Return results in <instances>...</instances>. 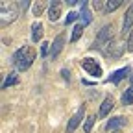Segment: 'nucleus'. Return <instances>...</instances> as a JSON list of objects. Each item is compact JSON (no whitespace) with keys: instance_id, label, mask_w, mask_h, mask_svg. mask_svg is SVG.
<instances>
[{"instance_id":"f257e3e1","label":"nucleus","mask_w":133,"mask_h":133,"mask_svg":"<svg viewBox=\"0 0 133 133\" xmlns=\"http://www.w3.org/2000/svg\"><path fill=\"white\" fill-rule=\"evenodd\" d=\"M35 56H37V52L33 46H22L13 54L11 61H13L17 70H28L31 66V63L35 61Z\"/></svg>"},{"instance_id":"f03ea898","label":"nucleus","mask_w":133,"mask_h":133,"mask_svg":"<svg viewBox=\"0 0 133 133\" xmlns=\"http://www.w3.org/2000/svg\"><path fill=\"white\" fill-rule=\"evenodd\" d=\"M111 41H115V26H113V24H105L102 30L98 31V35H96V39H94V43H92L91 48L104 52V48H105Z\"/></svg>"},{"instance_id":"7ed1b4c3","label":"nucleus","mask_w":133,"mask_h":133,"mask_svg":"<svg viewBox=\"0 0 133 133\" xmlns=\"http://www.w3.org/2000/svg\"><path fill=\"white\" fill-rule=\"evenodd\" d=\"M21 15V6L19 2H2L0 4V17H2V28H6L9 22H13Z\"/></svg>"},{"instance_id":"20e7f679","label":"nucleus","mask_w":133,"mask_h":133,"mask_svg":"<svg viewBox=\"0 0 133 133\" xmlns=\"http://www.w3.org/2000/svg\"><path fill=\"white\" fill-rule=\"evenodd\" d=\"M81 66H83V70H85L89 76H92V78H100V76H102V69H100L98 61L92 59V57L81 59Z\"/></svg>"},{"instance_id":"39448f33","label":"nucleus","mask_w":133,"mask_h":133,"mask_svg":"<svg viewBox=\"0 0 133 133\" xmlns=\"http://www.w3.org/2000/svg\"><path fill=\"white\" fill-rule=\"evenodd\" d=\"M124 48H126V46H120L118 41L115 39V41H111V43L104 48V52H102V54H104L105 57H120L122 52H124Z\"/></svg>"},{"instance_id":"423d86ee","label":"nucleus","mask_w":133,"mask_h":133,"mask_svg":"<svg viewBox=\"0 0 133 133\" xmlns=\"http://www.w3.org/2000/svg\"><path fill=\"white\" fill-rule=\"evenodd\" d=\"M83 115H85V107L81 105V107L78 109V113L69 120V124H66V133H74V131H76V128H78V126L81 124V120H83Z\"/></svg>"},{"instance_id":"0eeeda50","label":"nucleus","mask_w":133,"mask_h":133,"mask_svg":"<svg viewBox=\"0 0 133 133\" xmlns=\"http://www.w3.org/2000/svg\"><path fill=\"white\" fill-rule=\"evenodd\" d=\"M133 26V4L128 8V11L124 13V22H122V31H124V37H128V33L131 31Z\"/></svg>"},{"instance_id":"6e6552de","label":"nucleus","mask_w":133,"mask_h":133,"mask_svg":"<svg viewBox=\"0 0 133 133\" xmlns=\"http://www.w3.org/2000/svg\"><path fill=\"white\" fill-rule=\"evenodd\" d=\"M63 44H65V35L61 33V35H57L56 39H54V43H52V46H50V57H57V54L63 50Z\"/></svg>"},{"instance_id":"1a4fd4ad","label":"nucleus","mask_w":133,"mask_h":133,"mask_svg":"<svg viewBox=\"0 0 133 133\" xmlns=\"http://www.w3.org/2000/svg\"><path fill=\"white\" fill-rule=\"evenodd\" d=\"M113 105H115V98L113 96H105L104 98V102H102V105H100V111H98V116H107L109 115V111L113 109Z\"/></svg>"},{"instance_id":"9d476101","label":"nucleus","mask_w":133,"mask_h":133,"mask_svg":"<svg viewBox=\"0 0 133 133\" xmlns=\"http://www.w3.org/2000/svg\"><path fill=\"white\" fill-rule=\"evenodd\" d=\"M59 17H61V2H50V6H48V19L52 22H56Z\"/></svg>"},{"instance_id":"9b49d317","label":"nucleus","mask_w":133,"mask_h":133,"mask_svg":"<svg viewBox=\"0 0 133 133\" xmlns=\"http://www.w3.org/2000/svg\"><path fill=\"white\" fill-rule=\"evenodd\" d=\"M131 72V69H129V66H124V69H120V70H116V72H113L111 74V78H109V81L111 83H120L128 74Z\"/></svg>"},{"instance_id":"f8f14e48","label":"nucleus","mask_w":133,"mask_h":133,"mask_svg":"<svg viewBox=\"0 0 133 133\" xmlns=\"http://www.w3.org/2000/svg\"><path fill=\"white\" fill-rule=\"evenodd\" d=\"M41 37H43V24L35 21V22L31 24V41L33 43H39Z\"/></svg>"},{"instance_id":"ddd939ff","label":"nucleus","mask_w":133,"mask_h":133,"mask_svg":"<svg viewBox=\"0 0 133 133\" xmlns=\"http://www.w3.org/2000/svg\"><path fill=\"white\" fill-rule=\"evenodd\" d=\"M122 104L124 105H131L133 104V79H131V85L126 89V92L122 94Z\"/></svg>"},{"instance_id":"4468645a","label":"nucleus","mask_w":133,"mask_h":133,"mask_svg":"<svg viewBox=\"0 0 133 133\" xmlns=\"http://www.w3.org/2000/svg\"><path fill=\"white\" fill-rule=\"evenodd\" d=\"M122 124H126V118H124V116H115V118H111V120L107 122L105 128L115 131V128H118V126H122Z\"/></svg>"},{"instance_id":"2eb2a0df","label":"nucleus","mask_w":133,"mask_h":133,"mask_svg":"<svg viewBox=\"0 0 133 133\" xmlns=\"http://www.w3.org/2000/svg\"><path fill=\"white\" fill-rule=\"evenodd\" d=\"M120 6H122V0H105V13H111Z\"/></svg>"},{"instance_id":"dca6fc26","label":"nucleus","mask_w":133,"mask_h":133,"mask_svg":"<svg viewBox=\"0 0 133 133\" xmlns=\"http://www.w3.org/2000/svg\"><path fill=\"white\" fill-rule=\"evenodd\" d=\"M94 120H96V116H94V115H91V116H87V118H85V124H83V131H85V133H89V131L92 129Z\"/></svg>"},{"instance_id":"f3484780","label":"nucleus","mask_w":133,"mask_h":133,"mask_svg":"<svg viewBox=\"0 0 133 133\" xmlns=\"http://www.w3.org/2000/svg\"><path fill=\"white\" fill-rule=\"evenodd\" d=\"M15 83H17V74H15V72H9V74H8V78H6V81L2 83V87H4V89H8L9 85H15Z\"/></svg>"},{"instance_id":"a211bd4d","label":"nucleus","mask_w":133,"mask_h":133,"mask_svg":"<svg viewBox=\"0 0 133 133\" xmlns=\"http://www.w3.org/2000/svg\"><path fill=\"white\" fill-rule=\"evenodd\" d=\"M81 31H83V24L79 22V24H76V28L72 30V37H70V41H72V43H76V41L79 39V35H81Z\"/></svg>"},{"instance_id":"6ab92c4d","label":"nucleus","mask_w":133,"mask_h":133,"mask_svg":"<svg viewBox=\"0 0 133 133\" xmlns=\"http://www.w3.org/2000/svg\"><path fill=\"white\" fill-rule=\"evenodd\" d=\"M46 9V4L44 2H37L35 6H33V15H35V17H41V13Z\"/></svg>"},{"instance_id":"aec40b11","label":"nucleus","mask_w":133,"mask_h":133,"mask_svg":"<svg viewBox=\"0 0 133 133\" xmlns=\"http://www.w3.org/2000/svg\"><path fill=\"white\" fill-rule=\"evenodd\" d=\"M126 50H128V52H133V28H131V31L128 33V37H126Z\"/></svg>"},{"instance_id":"412c9836","label":"nucleus","mask_w":133,"mask_h":133,"mask_svg":"<svg viewBox=\"0 0 133 133\" xmlns=\"http://www.w3.org/2000/svg\"><path fill=\"white\" fill-rule=\"evenodd\" d=\"M76 19H78V13H74V11H72V13H69V17L65 19V24L69 26V24H70V22H74Z\"/></svg>"},{"instance_id":"4be33fe9","label":"nucleus","mask_w":133,"mask_h":133,"mask_svg":"<svg viewBox=\"0 0 133 133\" xmlns=\"http://www.w3.org/2000/svg\"><path fill=\"white\" fill-rule=\"evenodd\" d=\"M92 6H94V9L104 11V13H105V2H92Z\"/></svg>"},{"instance_id":"5701e85b","label":"nucleus","mask_w":133,"mask_h":133,"mask_svg":"<svg viewBox=\"0 0 133 133\" xmlns=\"http://www.w3.org/2000/svg\"><path fill=\"white\" fill-rule=\"evenodd\" d=\"M52 46V44H48V43H43L41 44V56H46L48 54V48Z\"/></svg>"},{"instance_id":"b1692460","label":"nucleus","mask_w":133,"mask_h":133,"mask_svg":"<svg viewBox=\"0 0 133 133\" xmlns=\"http://www.w3.org/2000/svg\"><path fill=\"white\" fill-rule=\"evenodd\" d=\"M19 6H21V13H22V11H26V9H28L30 2H26V0H24V2H19Z\"/></svg>"},{"instance_id":"393cba45","label":"nucleus","mask_w":133,"mask_h":133,"mask_svg":"<svg viewBox=\"0 0 133 133\" xmlns=\"http://www.w3.org/2000/svg\"><path fill=\"white\" fill-rule=\"evenodd\" d=\"M61 74H63V78H65V79H69V72H66V70H65V69H63V70H61Z\"/></svg>"},{"instance_id":"a878e982","label":"nucleus","mask_w":133,"mask_h":133,"mask_svg":"<svg viewBox=\"0 0 133 133\" xmlns=\"http://www.w3.org/2000/svg\"><path fill=\"white\" fill-rule=\"evenodd\" d=\"M113 133H122V131H120V129H115V131H113Z\"/></svg>"}]
</instances>
